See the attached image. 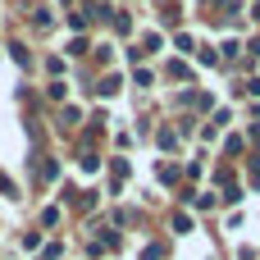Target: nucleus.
<instances>
[{
  "instance_id": "7ed1b4c3",
  "label": "nucleus",
  "mask_w": 260,
  "mask_h": 260,
  "mask_svg": "<svg viewBox=\"0 0 260 260\" xmlns=\"http://www.w3.org/2000/svg\"><path fill=\"white\" fill-rule=\"evenodd\" d=\"M119 87H123V82H119V78H105V82H101V87H96V91H101V96H114V91H119Z\"/></svg>"
},
{
  "instance_id": "20e7f679",
  "label": "nucleus",
  "mask_w": 260,
  "mask_h": 260,
  "mask_svg": "<svg viewBox=\"0 0 260 260\" xmlns=\"http://www.w3.org/2000/svg\"><path fill=\"white\" fill-rule=\"evenodd\" d=\"M0 192H14V183H9V178H5V174H0Z\"/></svg>"
},
{
  "instance_id": "f03ea898",
  "label": "nucleus",
  "mask_w": 260,
  "mask_h": 260,
  "mask_svg": "<svg viewBox=\"0 0 260 260\" xmlns=\"http://www.w3.org/2000/svg\"><path fill=\"white\" fill-rule=\"evenodd\" d=\"M155 178H160V183H178V169H174V165H155Z\"/></svg>"
},
{
  "instance_id": "f257e3e1",
  "label": "nucleus",
  "mask_w": 260,
  "mask_h": 260,
  "mask_svg": "<svg viewBox=\"0 0 260 260\" xmlns=\"http://www.w3.org/2000/svg\"><path fill=\"white\" fill-rule=\"evenodd\" d=\"M78 165H82V174H96V169H101V160H96V151H82V160H78Z\"/></svg>"
}]
</instances>
